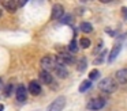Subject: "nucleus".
Instances as JSON below:
<instances>
[{
  "instance_id": "bb28decb",
  "label": "nucleus",
  "mask_w": 127,
  "mask_h": 111,
  "mask_svg": "<svg viewBox=\"0 0 127 111\" xmlns=\"http://www.w3.org/2000/svg\"><path fill=\"white\" fill-rule=\"evenodd\" d=\"M0 15H1V11H0Z\"/></svg>"
},
{
  "instance_id": "9b49d317",
  "label": "nucleus",
  "mask_w": 127,
  "mask_h": 111,
  "mask_svg": "<svg viewBox=\"0 0 127 111\" xmlns=\"http://www.w3.org/2000/svg\"><path fill=\"white\" fill-rule=\"evenodd\" d=\"M40 81L44 83V84H52L53 77H52V75H51V72L41 70V73H40Z\"/></svg>"
},
{
  "instance_id": "a211bd4d",
  "label": "nucleus",
  "mask_w": 127,
  "mask_h": 111,
  "mask_svg": "<svg viewBox=\"0 0 127 111\" xmlns=\"http://www.w3.org/2000/svg\"><path fill=\"white\" fill-rule=\"evenodd\" d=\"M98 76H100V72L97 69H93V70H90V73H89V80L93 81V80H96V79H98Z\"/></svg>"
},
{
  "instance_id": "f8f14e48",
  "label": "nucleus",
  "mask_w": 127,
  "mask_h": 111,
  "mask_svg": "<svg viewBox=\"0 0 127 111\" xmlns=\"http://www.w3.org/2000/svg\"><path fill=\"white\" fill-rule=\"evenodd\" d=\"M18 3L17 1H14V0H6V1H3V7L6 8L8 12H15L17 11V8H18Z\"/></svg>"
},
{
  "instance_id": "20e7f679",
  "label": "nucleus",
  "mask_w": 127,
  "mask_h": 111,
  "mask_svg": "<svg viewBox=\"0 0 127 111\" xmlns=\"http://www.w3.org/2000/svg\"><path fill=\"white\" fill-rule=\"evenodd\" d=\"M66 106V97L64 96H59L48 106L47 111H62Z\"/></svg>"
},
{
  "instance_id": "dca6fc26",
  "label": "nucleus",
  "mask_w": 127,
  "mask_h": 111,
  "mask_svg": "<svg viewBox=\"0 0 127 111\" xmlns=\"http://www.w3.org/2000/svg\"><path fill=\"white\" fill-rule=\"evenodd\" d=\"M88 62H86V58L85 57H82V58L79 60V62H78V66H77V69H78V72H85V69H86V66H88Z\"/></svg>"
},
{
  "instance_id": "aec40b11",
  "label": "nucleus",
  "mask_w": 127,
  "mask_h": 111,
  "mask_svg": "<svg viewBox=\"0 0 127 111\" xmlns=\"http://www.w3.org/2000/svg\"><path fill=\"white\" fill-rule=\"evenodd\" d=\"M79 45H81V48H83V49H88L89 46H90V41H89L88 38H81V41H79Z\"/></svg>"
},
{
  "instance_id": "b1692460",
  "label": "nucleus",
  "mask_w": 127,
  "mask_h": 111,
  "mask_svg": "<svg viewBox=\"0 0 127 111\" xmlns=\"http://www.w3.org/2000/svg\"><path fill=\"white\" fill-rule=\"evenodd\" d=\"M122 11H123V16L127 18V8H122Z\"/></svg>"
},
{
  "instance_id": "1a4fd4ad",
  "label": "nucleus",
  "mask_w": 127,
  "mask_h": 111,
  "mask_svg": "<svg viewBox=\"0 0 127 111\" xmlns=\"http://www.w3.org/2000/svg\"><path fill=\"white\" fill-rule=\"evenodd\" d=\"M116 81L120 84H127V68H123V69H119L118 72L115 73Z\"/></svg>"
},
{
  "instance_id": "a878e982",
  "label": "nucleus",
  "mask_w": 127,
  "mask_h": 111,
  "mask_svg": "<svg viewBox=\"0 0 127 111\" xmlns=\"http://www.w3.org/2000/svg\"><path fill=\"white\" fill-rule=\"evenodd\" d=\"M1 87H3V80L0 79V88H1Z\"/></svg>"
},
{
  "instance_id": "ddd939ff",
  "label": "nucleus",
  "mask_w": 127,
  "mask_h": 111,
  "mask_svg": "<svg viewBox=\"0 0 127 111\" xmlns=\"http://www.w3.org/2000/svg\"><path fill=\"white\" fill-rule=\"evenodd\" d=\"M55 72H56V75H58V77H60V79H66L67 75H68L66 66L62 65V64H59V62H58V65H56V68H55Z\"/></svg>"
},
{
  "instance_id": "39448f33",
  "label": "nucleus",
  "mask_w": 127,
  "mask_h": 111,
  "mask_svg": "<svg viewBox=\"0 0 127 111\" xmlns=\"http://www.w3.org/2000/svg\"><path fill=\"white\" fill-rule=\"evenodd\" d=\"M56 61L59 62V64H62V65H71V64H74L75 62V58H74V56L72 54H70V53H59L58 56H56Z\"/></svg>"
},
{
  "instance_id": "7ed1b4c3",
  "label": "nucleus",
  "mask_w": 127,
  "mask_h": 111,
  "mask_svg": "<svg viewBox=\"0 0 127 111\" xmlns=\"http://www.w3.org/2000/svg\"><path fill=\"white\" fill-rule=\"evenodd\" d=\"M105 103L107 102H105L104 97H94V99H92L90 102L88 103L86 108H88V110H92V111H98V110H101V108H104Z\"/></svg>"
},
{
  "instance_id": "5701e85b",
  "label": "nucleus",
  "mask_w": 127,
  "mask_h": 111,
  "mask_svg": "<svg viewBox=\"0 0 127 111\" xmlns=\"http://www.w3.org/2000/svg\"><path fill=\"white\" fill-rule=\"evenodd\" d=\"M105 54H107V51L104 50V51H102L101 54H100V57H98V58L96 60V64H101V62L104 61V57H105Z\"/></svg>"
},
{
  "instance_id": "6e6552de",
  "label": "nucleus",
  "mask_w": 127,
  "mask_h": 111,
  "mask_svg": "<svg viewBox=\"0 0 127 111\" xmlns=\"http://www.w3.org/2000/svg\"><path fill=\"white\" fill-rule=\"evenodd\" d=\"M28 89H29V92H30L32 95L37 96V95H40V94H41V84H40L37 80H32L30 83H29Z\"/></svg>"
},
{
  "instance_id": "f03ea898",
  "label": "nucleus",
  "mask_w": 127,
  "mask_h": 111,
  "mask_svg": "<svg viewBox=\"0 0 127 111\" xmlns=\"http://www.w3.org/2000/svg\"><path fill=\"white\" fill-rule=\"evenodd\" d=\"M56 65H58V61H56L52 56H45V57H42V58H41V68H42V70H47V72L55 70Z\"/></svg>"
},
{
  "instance_id": "f257e3e1",
  "label": "nucleus",
  "mask_w": 127,
  "mask_h": 111,
  "mask_svg": "<svg viewBox=\"0 0 127 111\" xmlns=\"http://www.w3.org/2000/svg\"><path fill=\"white\" fill-rule=\"evenodd\" d=\"M98 88L101 89L104 94L109 95V94H113V92L118 89V84H116V81L113 80L112 77H105L98 83Z\"/></svg>"
},
{
  "instance_id": "393cba45",
  "label": "nucleus",
  "mask_w": 127,
  "mask_h": 111,
  "mask_svg": "<svg viewBox=\"0 0 127 111\" xmlns=\"http://www.w3.org/2000/svg\"><path fill=\"white\" fill-rule=\"evenodd\" d=\"M0 111H4V104H0Z\"/></svg>"
},
{
  "instance_id": "4be33fe9",
  "label": "nucleus",
  "mask_w": 127,
  "mask_h": 111,
  "mask_svg": "<svg viewBox=\"0 0 127 111\" xmlns=\"http://www.w3.org/2000/svg\"><path fill=\"white\" fill-rule=\"evenodd\" d=\"M11 91H12V84H7L4 87V96H10L11 95Z\"/></svg>"
},
{
  "instance_id": "9d476101",
  "label": "nucleus",
  "mask_w": 127,
  "mask_h": 111,
  "mask_svg": "<svg viewBox=\"0 0 127 111\" xmlns=\"http://www.w3.org/2000/svg\"><path fill=\"white\" fill-rule=\"evenodd\" d=\"M120 50H122V43L120 42H118L115 46L112 48V50H111V54H109V57H108V62H113L116 60V57H118V54L120 53Z\"/></svg>"
},
{
  "instance_id": "412c9836",
  "label": "nucleus",
  "mask_w": 127,
  "mask_h": 111,
  "mask_svg": "<svg viewBox=\"0 0 127 111\" xmlns=\"http://www.w3.org/2000/svg\"><path fill=\"white\" fill-rule=\"evenodd\" d=\"M62 23H64V24H71L72 23V15H64L63 16V19H62Z\"/></svg>"
},
{
  "instance_id": "423d86ee",
  "label": "nucleus",
  "mask_w": 127,
  "mask_h": 111,
  "mask_svg": "<svg viewBox=\"0 0 127 111\" xmlns=\"http://www.w3.org/2000/svg\"><path fill=\"white\" fill-rule=\"evenodd\" d=\"M63 16H64V7L62 4H53V7H52V20H59V19H63Z\"/></svg>"
},
{
  "instance_id": "f3484780",
  "label": "nucleus",
  "mask_w": 127,
  "mask_h": 111,
  "mask_svg": "<svg viewBox=\"0 0 127 111\" xmlns=\"http://www.w3.org/2000/svg\"><path fill=\"white\" fill-rule=\"evenodd\" d=\"M68 50L71 51V53H77V51H78V43H77V41H75V38L71 41V42H70Z\"/></svg>"
},
{
  "instance_id": "6ab92c4d",
  "label": "nucleus",
  "mask_w": 127,
  "mask_h": 111,
  "mask_svg": "<svg viewBox=\"0 0 127 111\" xmlns=\"http://www.w3.org/2000/svg\"><path fill=\"white\" fill-rule=\"evenodd\" d=\"M102 51H104V43L102 42H98V45L96 46V49H94V56H97V54H101Z\"/></svg>"
},
{
  "instance_id": "0eeeda50",
  "label": "nucleus",
  "mask_w": 127,
  "mask_h": 111,
  "mask_svg": "<svg viewBox=\"0 0 127 111\" xmlns=\"http://www.w3.org/2000/svg\"><path fill=\"white\" fill-rule=\"evenodd\" d=\"M15 96H17V100L18 102H25L28 99V91H26V87L25 85H18L17 89H15Z\"/></svg>"
},
{
  "instance_id": "2eb2a0df",
  "label": "nucleus",
  "mask_w": 127,
  "mask_h": 111,
  "mask_svg": "<svg viewBox=\"0 0 127 111\" xmlns=\"http://www.w3.org/2000/svg\"><path fill=\"white\" fill-rule=\"evenodd\" d=\"M79 29L82 30L83 32H88V34L93 31V26H92L89 22H82V23H81V26H79Z\"/></svg>"
},
{
  "instance_id": "4468645a",
  "label": "nucleus",
  "mask_w": 127,
  "mask_h": 111,
  "mask_svg": "<svg viewBox=\"0 0 127 111\" xmlns=\"http://www.w3.org/2000/svg\"><path fill=\"white\" fill-rule=\"evenodd\" d=\"M92 81L90 80H85V81H82L81 83V85H79V92H86L88 89H90L92 88Z\"/></svg>"
}]
</instances>
